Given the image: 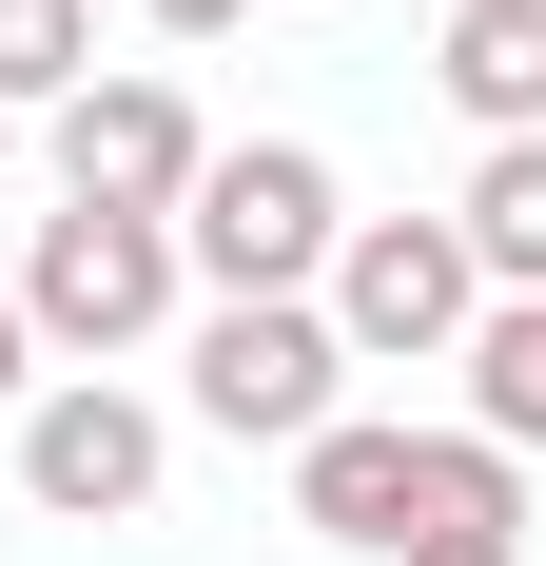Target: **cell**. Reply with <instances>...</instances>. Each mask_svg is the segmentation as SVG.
<instances>
[{
    "instance_id": "4fadbf2b",
    "label": "cell",
    "mask_w": 546,
    "mask_h": 566,
    "mask_svg": "<svg viewBox=\"0 0 546 566\" xmlns=\"http://www.w3.org/2000/svg\"><path fill=\"white\" fill-rule=\"evenodd\" d=\"M20 391H40V333H20V293H0V410H20Z\"/></svg>"
},
{
    "instance_id": "9a60e30c",
    "label": "cell",
    "mask_w": 546,
    "mask_h": 566,
    "mask_svg": "<svg viewBox=\"0 0 546 566\" xmlns=\"http://www.w3.org/2000/svg\"><path fill=\"white\" fill-rule=\"evenodd\" d=\"M390 566H527V547H390Z\"/></svg>"
},
{
    "instance_id": "6da1fadb",
    "label": "cell",
    "mask_w": 546,
    "mask_h": 566,
    "mask_svg": "<svg viewBox=\"0 0 546 566\" xmlns=\"http://www.w3.org/2000/svg\"><path fill=\"white\" fill-rule=\"evenodd\" d=\"M332 234H351V196H332L313 137H216L196 196H176V274H216V293H313Z\"/></svg>"
},
{
    "instance_id": "7c38bea8",
    "label": "cell",
    "mask_w": 546,
    "mask_h": 566,
    "mask_svg": "<svg viewBox=\"0 0 546 566\" xmlns=\"http://www.w3.org/2000/svg\"><path fill=\"white\" fill-rule=\"evenodd\" d=\"M98 78V0H0V117H59Z\"/></svg>"
},
{
    "instance_id": "8fae6325",
    "label": "cell",
    "mask_w": 546,
    "mask_h": 566,
    "mask_svg": "<svg viewBox=\"0 0 546 566\" xmlns=\"http://www.w3.org/2000/svg\"><path fill=\"white\" fill-rule=\"evenodd\" d=\"M469 430H489L507 469L546 450V293H489V313H469Z\"/></svg>"
},
{
    "instance_id": "5bb4252c",
    "label": "cell",
    "mask_w": 546,
    "mask_h": 566,
    "mask_svg": "<svg viewBox=\"0 0 546 566\" xmlns=\"http://www.w3.org/2000/svg\"><path fill=\"white\" fill-rule=\"evenodd\" d=\"M216 20H254V0H157V40H216Z\"/></svg>"
},
{
    "instance_id": "30bf717a",
    "label": "cell",
    "mask_w": 546,
    "mask_h": 566,
    "mask_svg": "<svg viewBox=\"0 0 546 566\" xmlns=\"http://www.w3.org/2000/svg\"><path fill=\"white\" fill-rule=\"evenodd\" d=\"M410 547H527V469H507L489 430H430V469H410Z\"/></svg>"
},
{
    "instance_id": "3957f363",
    "label": "cell",
    "mask_w": 546,
    "mask_h": 566,
    "mask_svg": "<svg viewBox=\"0 0 546 566\" xmlns=\"http://www.w3.org/2000/svg\"><path fill=\"white\" fill-rule=\"evenodd\" d=\"M176 313V216H98V196H59L40 254H20V333L40 352H137Z\"/></svg>"
},
{
    "instance_id": "9c48e42d",
    "label": "cell",
    "mask_w": 546,
    "mask_h": 566,
    "mask_svg": "<svg viewBox=\"0 0 546 566\" xmlns=\"http://www.w3.org/2000/svg\"><path fill=\"white\" fill-rule=\"evenodd\" d=\"M449 234H469V274H489V293H546V137H489L469 196H449Z\"/></svg>"
},
{
    "instance_id": "277c9868",
    "label": "cell",
    "mask_w": 546,
    "mask_h": 566,
    "mask_svg": "<svg viewBox=\"0 0 546 566\" xmlns=\"http://www.w3.org/2000/svg\"><path fill=\"white\" fill-rule=\"evenodd\" d=\"M332 371H351V352H332L313 293H216V313H196V410H216L234 450H313Z\"/></svg>"
},
{
    "instance_id": "7a4b0ae2",
    "label": "cell",
    "mask_w": 546,
    "mask_h": 566,
    "mask_svg": "<svg viewBox=\"0 0 546 566\" xmlns=\"http://www.w3.org/2000/svg\"><path fill=\"white\" fill-rule=\"evenodd\" d=\"M313 313H332V352H351V371H410V352H469L489 274H469V234H449V216H351Z\"/></svg>"
},
{
    "instance_id": "5b68a950",
    "label": "cell",
    "mask_w": 546,
    "mask_h": 566,
    "mask_svg": "<svg viewBox=\"0 0 546 566\" xmlns=\"http://www.w3.org/2000/svg\"><path fill=\"white\" fill-rule=\"evenodd\" d=\"M20 489H40L59 527H137V509H157V410L117 391V371L20 391Z\"/></svg>"
},
{
    "instance_id": "8992f818",
    "label": "cell",
    "mask_w": 546,
    "mask_h": 566,
    "mask_svg": "<svg viewBox=\"0 0 546 566\" xmlns=\"http://www.w3.org/2000/svg\"><path fill=\"white\" fill-rule=\"evenodd\" d=\"M196 157H216V137H196L176 78H78V98H59V196H98V216H176Z\"/></svg>"
},
{
    "instance_id": "52a82bcc",
    "label": "cell",
    "mask_w": 546,
    "mask_h": 566,
    "mask_svg": "<svg viewBox=\"0 0 546 566\" xmlns=\"http://www.w3.org/2000/svg\"><path fill=\"white\" fill-rule=\"evenodd\" d=\"M410 469H430V430H351V410H332L313 450H293V527H332V547H410Z\"/></svg>"
},
{
    "instance_id": "ba28073f",
    "label": "cell",
    "mask_w": 546,
    "mask_h": 566,
    "mask_svg": "<svg viewBox=\"0 0 546 566\" xmlns=\"http://www.w3.org/2000/svg\"><path fill=\"white\" fill-rule=\"evenodd\" d=\"M449 117H489V137H546V0H449Z\"/></svg>"
}]
</instances>
